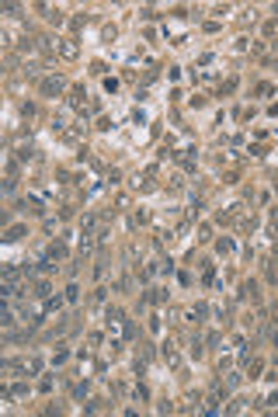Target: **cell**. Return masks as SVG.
Listing matches in <instances>:
<instances>
[{
    "label": "cell",
    "mask_w": 278,
    "mask_h": 417,
    "mask_svg": "<svg viewBox=\"0 0 278 417\" xmlns=\"http://www.w3.org/2000/svg\"><path fill=\"white\" fill-rule=\"evenodd\" d=\"M35 296H39V299H49V285H45V282H39V285H35Z\"/></svg>",
    "instance_id": "ba28073f"
},
{
    "label": "cell",
    "mask_w": 278,
    "mask_h": 417,
    "mask_svg": "<svg viewBox=\"0 0 278 417\" xmlns=\"http://www.w3.org/2000/svg\"><path fill=\"white\" fill-rule=\"evenodd\" d=\"M240 299H251V302H258V282H243V289H240Z\"/></svg>",
    "instance_id": "3957f363"
},
{
    "label": "cell",
    "mask_w": 278,
    "mask_h": 417,
    "mask_svg": "<svg viewBox=\"0 0 278 417\" xmlns=\"http://www.w3.org/2000/svg\"><path fill=\"white\" fill-rule=\"evenodd\" d=\"M163 358H167V365H171V369H181V355L174 351V344H171V341L163 344Z\"/></svg>",
    "instance_id": "7a4b0ae2"
},
{
    "label": "cell",
    "mask_w": 278,
    "mask_h": 417,
    "mask_svg": "<svg viewBox=\"0 0 278 417\" xmlns=\"http://www.w3.org/2000/svg\"><path fill=\"white\" fill-rule=\"evenodd\" d=\"M21 237H24V226H14V230H7L4 240H21Z\"/></svg>",
    "instance_id": "5b68a950"
},
{
    "label": "cell",
    "mask_w": 278,
    "mask_h": 417,
    "mask_svg": "<svg viewBox=\"0 0 278 417\" xmlns=\"http://www.w3.org/2000/svg\"><path fill=\"white\" fill-rule=\"evenodd\" d=\"M60 52H63V56H66V60H73V56H77V45H73V39H63Z\"/></svg>",
    "instance_id": "277c9868"
},
{
    "label": "cell",
    "mask_w": 278,
    "mask_h": 417,
    "mask_svg": "<svg viewBox=\"0 0 278 417\" xmlns=\"http://www.w3.org/2000/svg\"><path fill=\"white\" fill-rule=\"evenodd\" d=\"M11 323H14V317H11V313H4V310H0V327H11Z\"/></svg>",
    "instance_id": "9c48e42d"
},
{
    "label": "cell",
    "mask_w": 278,
    "mask_h": 417,
    "mask_svg": "<svg viewBox=\"0 0 278 417\" xmlns=\"http://www.w3.org/2000/svg\"><path fill=\"white\" fill-rule=\"evenodd\" d=\"M4 14H21V4H0Z\"/></svg>",
    "instance_id": "52a82bcc"
},
{
    "label": "cell",
    "mask_w": 278,
    "mask_h": 417,
    "mask_svg": "<svg viewBox=\"0 0 278 417\" xmlns=\"http://www.w3.org/2000/svg\"><path fill=\"white\" fill-rule=\"evenodd\" d=\"M205 313H209V310H205V306H202V302H199V306L191 310V320H195V323H202V317H205Z\"/></svg>",
    "instance_id": "8992f818"
},
{
    "label": "cell",
    "mask_w": 278,
    "mask_h": 417,
    "mask_svg": "<svg viewBox=\"0 0 278 417\" xmlns=\"http://www.w3.org/2000/svg\"><path fill=\"white\" fill-rule=\"evenodd\" d=\"M39 91H42V94H45V98H52V94H60V91H63V77H45V80H42V84H39Z\"/></svg>",
    "instance_id": "6da1fadb"
}]
</instances>
